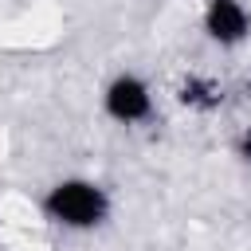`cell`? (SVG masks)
<instances>
[{
	"mask_svg": "<svg viewBox=\"0 0 251 251\" xmlns=\"http://www.w3.org/2000/svg\"><path fill=\"white\" fill-rule=\"evenodd\" d=\"M102 106H106V114L114 122L133 126V122H145L153 114V90H149L145 78H137V75L126 71V75H114L110 78V86L102 94Z\"/></svg>",
	"mask_w": 251,
	"mask_h": 251,
	"instance_id": "2",
	"label": "cell"
},
{
	"mask_svg": "<svg viewBox=\"0 0 251 251\" xmlns=\"http://www.w3.org/2000/svg\"><path fill=\"white\" fill-rule=\"evenodd\" d=\"M43 212L51 224L71 227V231H90L110 216V196L102 184L82 180V176H67L59 184L47 188L43 196Z\"/></svg>",
	"mask_w": 251,
	"mask_h": 251,
	"instance_id": "1",
	"label": "cell"
},
{
	"mask_svg": "<svg viewBox=\"0 0 251 251\" xmlns=\"http://www.w3.org/2000/svg\"><path fill=\"white\" fill-rule=\"evenodd\" d=\"M235 157L251 165V126H247V129H243V133L235 137Z\"/></svg>",
	"mask_w": 251,
	"mask_h": 251,
	"instance_id": "5",
	"label": "cell"
},
{
	"mask_svg": "<svg viewBox=\"0 0 251 251\" xmlns=\"http://www.w3.org/2000/svg\"><path fill=\"white\" fill-rule=\"evenodd\" d=\"M180 102H184V106L212 110V106L220 102V90H216V82H208V78H188V82L180 86Z\"/></svg>",
	"mask_w": 251,
	"mask_h": 251,
	"instance_id": "4",
	"label": "cell"
},
{
	"mask_svg": "<svg viewBox=\"0 0 251 251\" xmlns=\"http://www.w3.org/2000/svg\"><path fill=\"white\" fill-rule=\"evenodd\" d=\"M204 31L212 43L220 47H235L251 35V12L243 8V0H208L204 8Z\"/></svg>",
	"mask_w": 251,
	"mask_h": 251,
	"instance_id": "3",
	"label": "cell"
}]
</instances>
